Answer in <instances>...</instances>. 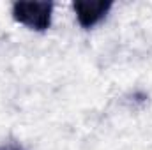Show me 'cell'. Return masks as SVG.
Returning a JSON list of instances; mask_svg holds the SVG:
<instances>
[{
	"instance_id": "cell-2",
	"label": "cell",
	"mask_w": 152,
	"mask_h": 150,
	"mask_svg": "<svg viewBox=\"0 0 152 150\" xmlns=\"http://www.w3.org/2000/svg\"><path fill=\"white\" fill-rule=\"evenodd\" d=\"M112 7H113L112 0H76L73 4L78 23L83 28L96 27L101 20L106 18Z\"/></svg>"
},
{
	"instance_id": "cell-1",
	"label": "cell",
	"mask_w": 152,
	"mask_h": 150,
	"mask_svg": "<svg viewBox=\"0 0 152 150\" xmlns=\"http://www.w3.org/2000/svg\"><path fill=\"white\" fill-rule=\"evenodd\" d=\"M51 2H16L12 5V18L37 32H44L51 25Z\"/></svg>"
},
{
	"instance_id": "cell-3",
	"label": "cell",
	"mask_w": 152,
	"mask_h": 150,
	"mask_svg": "<svg viewBox=\"0 0 152 150\" xmlns=\"http://www.w3.org/2000/svg\"><path fill=\"white\" fill-rule=\"evenodd\" d=\"M2 150H23L21 147H16V145H7L5 149H2Z\"/></svg>"
}]
</instances>
